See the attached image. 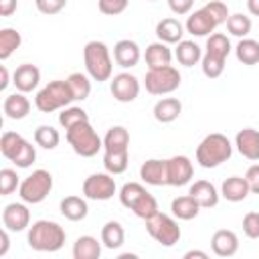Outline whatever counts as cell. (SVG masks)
I'll use <instances>...</instances> for the list:
<instances>
[{"instance_id": "obj_1", "label": "cell", "mask_w": 259, "mask_h": 259, "mask_svg": "<svg viewBox=\"0 0 259 259\" xmlns=\"http://www.w3.org/2000/svg\"><path fill=\"white\" fill-rule=\"evenodd\" d=\"M26 241H28V247L32 251L55 253V251H59L65 245L67 233H65V229L59 223L40 219V221H34L28 227V239Z\"/></svg>"}, {"instance_id": "obj_2", "label": "cell", "mask_w": 259, "mask_h": 259, "mask_svg": "<svg viewBox=\"0 0 259 259\" xmlns=\"http://www.w3.org/2000/svg\"><path fill=\"white\" fill-rule=\"evenodd\" d=\"M231 154H233L231 140L219 132L204 136L202 142L196 146V162L206 170L221 166L223 162H227L231 158Z\"/></svg>"}, {"instance_id": "obj_3", "label": "cell", "mask_w": 259, "mask_h": 259, "mask_svg": "<svg viewBox=\"0 0 259 259\" xmlns=\"http://www.w3.org/2000/svg\"><path fill=\"white\" fill-rule=\"evenodd\" d=\"M83 63H85V71L87 75L97 81H109L111 73H113V61L109 55V49L105 42L101 40H89L83 49Z\"/></svg>"}, {"instance_id": "obj_4", "label": "cell", "mask_w": 259, "mask_h": 259, "mask_svg": "<svg viewBox=\"0 0 259 259\" xmlns=\"http://www.w3.org/2000/svg\"><path fill=\"white\" fill-rule=\"evenodd\" d=\"M119 202L144 221L158 212V200L140 182H125L119 190Z\"/></svg>"}, {"instance_id": "obj_5", "label": "cell", "mask_w": 259, "mask_h": 259, "mask_svg": "<svg viewBox=\"0 0 259 259\" xmlns=\"http://www.w3.org/2000/svg\"><path fill=\"white\" fill-rule=\"evenodd\" d=\"M75 101L73 89L69 85V81L65 79H55L51 83H47L34 97V105L38 111L42 113H53L57 109H63L67 105H71Z\"/></svg>"}, {"instance_id": "obj_6", "label": "cell", "mask_w": 259, "mask_h": 259, "mask_svg": "<svg viewBox=\"0 0 259 259\" xmlns=\"http://www.w3.org/2000/svg\"><path fill=\"white\" fill-rule=\"evenodd\" d=\"M0 152L6 160H10L16 168H30L36 160L34 146L24 140L18 132H4L0 138Z\"/></svg>"}, {"instance_id": "obj_7", "label": "cell", "mask_w": 259, "mask_h": 259, "mask_svg": "<svg viewBox=\"0 0 259 259\" xmlns=\"http://www.w3.org/2000/svg\"><path fill=\"white\" fill-rule=\"evenodd\" d=\"M65 138L73 148V152L81 158H93L103 148V140L97 136V132L89 121H83L65 130Z\"/></svg>"}, {"instance_id": "obj_8", "label": "cell", "mask_w": 259, "mask_h": 259, "mask_svg": "<svg viewBox=\"0 0 259 259\" xmlns=\"http://www.w3.org/2000/svg\"><path fill=\"white\" fill-rule=\"evenodd\" d=\"M51 190H53V174L49 170L38 168L20 182L18 196L26 204H40L51 194Z\"/></svg>"}, {"instance_id": "obj_9", "label": "cell", "mask_w": 259, "mask_h": 259, "mask_svg": "<svg viewBox=\"0 0 259 259\" xmlns=\"http://www.w3.org/2000/svg\"><path fill=\"white\" fill-rule=\"evenodd\" d=\"M146 231L162 247H174L182 237L178 223L170 214H164L160 210L156 214H152L150 219H146Z\"/></svg>"}, {"instance_id": "obj_10", "label": "cell", "mask_w": 259, "mask_h": 259, "mask_svg": "<svg viewBox=\"0 0 259 259\" xmlns=\"http://www.w3.org/2000/svg\"><path fill=\"white\" fill-rule=\"evenodd\" d=\"M180 83H182V77H180L178 69L172 65L148 69V73L144 77V87L152 95H168V93L176 91L180 87Z\"/></svg>"}, {"instance_id": "obj_11", "label": "cell", "mask_w": 259, "mask_h": 259, "mask_svg": "<svg viewBox=\"0 0 259 259\" xmlns=\"http://www.w3.org/2000/svg\"><path fill=\"white\" fill-rule=\"evenodd\" d=\"M115 190V178L109 172H95L83 180V194L89 200H109L113 198Z\"/></svg>"}, {"instance_id": "obj_12", "label": "cell", "mask_w": 259, "mask_h": 259, "mask_svg": "<svg viewBox=\"0 0 259 259\" xmlns=\"http://www.w3.org/2000/svg\"><path fill=\"white\" fill-rule=\"evenodd\" d=\"M109 91L115 101L119 103H132L140 95V81L132 73H117L111 79Z\"/></svg>"}, {"instance_id": "obj_13", "label": "cell", "mask_w": 259, "mask_h": 259, "mask_svg": "<svg viewBox=\"0 0 259 259\" xmlns=\"http://www.w3.org/2000/svg\"><path fill=\"white\" fill-rule=\"evenodd\" d=\"M194 166L188 156H172L166 160V176L170 186H184L192 180Z\"/></svg>"}, {"instance_id": "obj_14", "label": "cell", "mask_w": 259, "mask_h": 259, "mask_svg": "<svg viewBox=\"0 0 259 259\" xmlns=\"http://www.w3.org/2000/svg\"><path fill=\"white\" fill-rule=\"evenodd\" d=\"M2 225L12 231V233H20L24 229L30 227V210L26 206V202H10L4 206L2 210Z\"/></svg>"}, {"instance_id": "obj_15", "label": "cell", "mask_w": 259, "mask_h": 259, "mask_svg": "<svg viewBox=\"0 0 259 259\" xmlns=\"http://www.w3.org/2000/svg\"><path fill=\"white\" fill-rule=\"evenodd\" d=\"M217 26H219L217 20L210 16V12H208L204 6L198 8V10H194V12L186 18V24H184L186 32L192 34V36H208V34L214 32Z\"/></svg>"}, {"instance_id": "obj_16", "label": "cell", "mask_w": 259, "mask_h": 259, "mask_svg": "<svg viewBox=\"0 0 259 259\" xmlns=\"http://www.w3.org/2000/svg\"><path fill=\"white\" fill-rule=\"evenodd\" d=\"M235 148L239 154L251 162L259 160V130L255 127H243L235 136Z\"/></svg>"}, {"instance_id": "obj_17", "label": "cell", "mask_w": 259, "mask_h": 259, "mask_svg": "<svg viewBox=\"0 0 259 259\" xmlns=\"http://www.w3.org/2000/svg\"><path fill=\"white\" fill-rule=\"evenodd\" d=\"M12 83H14L16 91L30 93L40 83V69L32 63H22L20 67H16V71L12 75Z\"/></svg>"}, {"instance_id": "obj_18", "label": "cell", "mask_w": 259, "mask_h": 259, "mask_svg": "<svg viewBox=\"0 0 259 259\" xmlns=\"http://www.w3.org/2000/svg\"><path fill=\"white\" fill-rule=\"evenodd\" d=\"M140 57H142V53H140L138 42H134L130 38H121L113 45V61L123 69L136 67L140 63Z\"/></svg>"}, {"instance_id": "obj_19", "label": "cell", "mask_w": 259, "mask_h": 259, "mask_svg": "<svg viewBox=\"0 0 259 259\" xmlns=\"http://www.w3.org/2000/svg\"><path fill=\"white\" fill-rule=\"evenodd\" d=\"M188 194L200 204V208H212V206L219 204V198H221V192L208 180H196V182H192L190 188H188Z\"/></svg>"}, {"instance_id": "obj_20", "label": "cell", "mask_w": 259, "mask_h": 259, "mask_svg": "<svg viewBox=\"0 0 259 259\" xmlns=\"http://www.w3.org/2000/svg\"><path fill=\"white\" fill-rule=\"evenodd\" d=\"M210 247L217 257H233L239 251V237L229 229H219L210 239Z\"/></svg>"}, {"instance_id": "obj_21", "label": "cell", "mask_w": 259, "mask_h": 259, "mask_svg": "<svg viewBox=\"0 0 259 259\" xmlns=\"http://www.w3.org/2000/svg\"><path fill=\"white\" fill-rule=\"evenodd\" d=\"M249 194H251V188L245 176H229L221 184V196L229 202H241Z\"/></svg>"}, {"instance_id": "obj_22", "label": "cell", "mask_w": 259, "mask_h": 259, "mask_svg": "<svg viewBox=\"0 0 259 259\" xmlns=\"http://www.w3.org/2000/svg\"><path fill=\"white\" fill-rule=\"evenodd\" d=\"M140 178L150 184V186H164L168 184V176H166V160H146L140 166Z\"/></svg>"}, {"instance_id": "obj_23", "label": "cell", "mask_w": 259, "mask_h": 259, "mask_svg": "<svg viewBox=\"0 0 259 259\" xmlns=\"http://www.w3.org/2000/svg\"><path fill=\"white\" fill-rule=\"evenodd\" d=\"M2 109H4V115L8 119L18 121V119H24L30 113V101L22 91H16V93H10V95L4 97Z\"/></svg>"}, {"instance_id": "obj_24", "label": "cell", "mask_w": 259, "mask_h": 259, "mask_svg": "<svg viewBox=\"0 0 259 259\" xmlns=\"http://www.w3.org/2000/svg\"><path fill=\"white\" fill-rule=\"evenodd\" d=\"M184 30L186 28L178 18H162L156 24V36L166 45H178L184 36Z\"/></svg>"}, {"instance_id": "obj_25", "label": "cell", "mask_w": 259, "mask_h": 259, "mask_svg": "<svg viewBox=\"0 0 259 259\" xmlns=\"http://www.w3.org/2000/svg\"><path fill=\"white\" fill-rule=\"evenodd\" d=\"M144 59H146V65L148 69H158V67H166L172 63V51L166 42L162 40H156L152 45L146 47V53H144Z\"/></svg>"}, {"instance_id": "obj_26", "label": "cell", "mask_w": 259, "mask_h": 259, "mask_svg": "<svg viewBox=\"0 0 259 259\" xmlns=\"http://www.w3.org/2000/svg\"><path fill=\"white\" fill-rule=\"evenodd\" d=\"M182 113V103L176 97H162L154 105V119L160 123H172Z\"/></svg>"}, {"instance_id": "obj_27", "label": "cell", "mask_w": 259, "mask_h": 259, "mask_svg": "<svg viewBox=\"0 0 259 259\" xmlns=\"http://www.w3.org/2000/svg\"><path fill=\"white\" fill-rule=\"evenodd\" d=\"M61 214H63L67 221H73V223L83 221V219L89 214L87 200L81 198V196H75V194L65 196V198L61 200Z\"/></svg>"}, {"instance_id": "obj_28", "label": "cell", "mask_w": 259, "mask_h": 259, "mask_svg": "<svg viewBox=\"0 0 259 259\" xmlns=\"http://www.w3.org/2000/svg\"><path fill=\"white\" fill-rule=\"evenodd\" d=\"M101 245L91 235H81L73 243V257L75 259H99L101 257Z\"/></svg>"}, {"instance_id": "obj_29", "label": "cell", "mask_w": 259, "mask_h": 259, "mask_svg": "<svg viewBox=\"0 0 259 259\" xmlns=\"http://www.w3.org/2000/svg\"><path fill=\"white\" fill-rule=\"evenodd\" d=\"M170 210L176 219L180 221H192L198 217L200 212V204L190 196V194H184V196H176L170 204Z\"/></svg>"}, {"instance_id": "obj_30", "label": "cell", "mask_w": 259, "mask_h": 259, "mask_svg": "<svg viewBox=\"0 0 259 259\" xmlns=\"http://www.w3.org/2000/svg\"><path fill=\"white\" fill-rule=\"evenodd\" d=\"M130 150V132L123 125H113L103 136V152Z\"/></svg>"}, {"instance_id": "obj_31", "label": "cell", "mask_w": 259, "mask_h": 259, "mask_svg": "<svg viewBox=\"0 0 259 259\" xmlns=\"http://www.w3.org/2000/svg\"><path fill=\"white\" fill-rule=\"evenodd\" d=\"M174 57L184 67H194L198 61H202V49L194 40H180L176 45Z\"/></svg>"}, {"instance_id": "obj_32", "label": "cell", "mask_w": 259, "mask_h": 259, "mask_svg": "<svg viewBox=\"0 0 259 259\" xmlns=\"http://www.w3.org/2000/svg\"><path fill=\"white\" fill-rule=\"evenodd\" d=\"M101 243L107 249H119L125 243V231L119 221H107L101 227Z\"/></svg>"}, {"instance_id": "obj_33", "label": "cell", "mask_w": 259, "mask_h": 259, "mask_svg": "<svg viewBox=\"0 0 259 259\" xmlns=\"http://www.w3.org/2000/svg\"><path fill=\"white\" fill-rule=\"evenodd\" d=\"M130 166V150H117V152H103V168L105 172L117 176L123 174Z\"/></svg>"}, {"instance_id": "obj_34", "label": "cell", "mask_w": 259, "mask_h": 259, "mask_svg": "<svg viewBox=\"0 0 259 259\" xmlns=\"http://www.w3.org/2000/svg\"><path fill=\"white\" fill-rule=\"evenodd\" d=\"M204 49H206L204 55H210V57H217L221 61H227V57L231 53V40L223 32H212V34H208Z\"/></svg>"}, {"instance_id": "obj_35", "label": "cell", "mask_w": 259, "mask_h": 259, "mask_svg": "<svg viewBox=\"0 0 259 259\" xmlns=\"http://www.w3.org/2000/svg\"><path fill=\"white\" fill-rule=\"evenodd\" d=\"M235 55H237V61L243 63V65H257L259 63V40H253V38H241L235 47Z\"/></svg>"}, {"instance_id": "obj_36", "label": "cell", "mask_w": 259, "mask_h": 259, "mask_svg": "<svg viewBox=\"0 0 259 259\" xmlns=\"http://www.w3.org/2000/svg\"><path fill=\"white\" fill-rule=\"evenodd\" d=\"M22 36L16 28H2L0 30V59L6 61L16 49H20Z\"/></svg>"}, {"instance_id": "obj_37", "label": "cell", "mask_w": 259, "mask_h": 259, "mask_svg": "<svg viewBox=\"0 0 259 259\" xmlns=\"http://www.w3.org/2000/svg\"><path fill=\"white\" fill-rule=\"evenodd\" d=\"M225 24H227L229 34H233V36H237V38H245V36H249L251 28H253L251 16H247V14H243V12L231 14V16L227 18Z\"/></svg>"}, {"instance_id": "obj_38", "label": "cell", "mask_w": 259, "mask_h": 259, "mask_svg": "<svg viewBox=\"0 0 259 259\" xmlns=\"http://www.w3.org/2000/svg\"><path fill=\"white\" fill-rule=\"evenodd\" d=\"M61 142V134L59 130H55L53 125H38L34 130V144L45 148V150H55Z\"/></svg>"}, {"instance_id": "obj_39", "label": "cell", "mask_w": 259, "mask_h": 259, "mask_svg": "<svg viewBox=\"0 0 259 259\" xmlns=\"http://www.w3.org/2000/svg\"><path fill=\"white\" fill-rule=\"evenodd\" d=\"M83 121H89V115H87V111H85L83 107L67 105V107H63L61 113H59V123H61V127H65V130H69V127H73V125H77V123H83Z\"/></svg>"}, {"instance_id": "obj_40", "label": "cell", "mask_w": 259, "mask_h": 259, "mask_svg": "<svg viewBox=\"0 0 259 259\" xmlns=\"http://www.w3.org/2000/svg\"><path fill=\"white\" fill-rule=\"evenodd\" d=\"M67 81H69V85H71V89H73L75 99L83 101V99L89 97V93H91V81H89L87 75H83V73H71V75L67 77Z\"/></svg>"}, {"instance_id": "obj_41", "label": "cell", "mask_w": 259, "mask_h": 259, "mask_svg": "<svg viewBox=\"0 0 259 259\" xmlns=\"http://www.w3.org/2000/svg\"><path fill=\"white\" fill-rule=\"evenodd\" d=\"M18 186H20V180H18L16 170H12V168H2V170H0V196L12 194Z\"/></svg>"}, {"instance_id": "obj_42", "label": "cell", "mask_w": 259, "mask_h": 259, "mask_svg": "<svg viewBox=\"0 0 259 259\" xmlns=\"http://www.w3.org/2000/svg\"><path fill=\"white\" fill-rule=\"evenodd\" d=\"M130 0H97V8L101 14L107 16H117L127 8Z\"/></svg>"}, {"instance_id": "obj_43", "label": "cell", "mask_w": 259, "mask_h": 259, "mask_svg": "<svg viewBox=\"0 0 259 259\" xmlns=\"http://www.w3.org/2000/svg\"><path fill=\"white\" fill-rule=\"evenodd\" d=\"M204 8L210 12V16L217 20V24H225V22H227V18L231 16V14H229L227 4H225V2H221V0H210V2H206V4H204Z\"/></svg>"}, {"instance_id": "obj_44", "label": "cell", "mask_w": 259, "mask_h": 259, "mask_svg": "<svg viewBox=\"0 0 259 259\" xmlns=\"http://www.w3.org/2000/svg\"><path fill=\"white\" fill-rule=\"evenodd\" d=\"M243 233L249 239H259V212L251 210L243 217Z\"/></svg>"}, {"instance_id": "obj_45", "label": "cell", "mask_w": 259, "mask_h": 259, "mask_svg": "<svg viewBox=\"0 0 259 259\" xmlns=\"http://www.w3.org/2000/svg\"><path fill=\"white\" fill-rule=\"evenodd\" d=\"M34 4L38 12L53 16V14H59L67 6V0H34Z\"/></svg>"}, {"instance_id": "obj_46", "label": "cell", "mask_w": 259, "mask_h": 259, "mask_svg": "<svg viewBox=\"0 0 259 259\" xmlns=\"http://www.w3.org/2000/svg\"><path fill=\"white\" fill-rule=\"evenodd\" d=\"M192 6H194V0H168V8L178 16L188 14L192 10Z\"/></svg>"}, {"instance_id": "obj_47", "label": "cell", "mask_w": 259, "mask_h": 259, "mask_svg": "<svg viewBox=\"0 0 259 259\" xmlns=\"http://www.w3.org/2000/svg\"><path fill=\"white\" fill-rule=\"evenodd\" d=\"M245 178H247V182H249L251 192H253V194H259V164H253V166L247 170Z\"/></svg>"}, {"instance_id": "obj_48", "label": "cell", "mask_w": 259, "mask_h": 259, "mask_svg": "<svg viewBox=\"0 0 259 259\" xmlns=\"http://www.w3.org/2000/svg\"><path fill=\"white\" fill-rule=\"evenodd\" d=\"M18 8V0H0V16H10Z\"/></svg>"}, {"instance_id": "obj_49", "label": "cell", "mask_w": 259, "mask_h": 259, "mask_svg": "<svg viewBox=\"0 0 259 259\" xmlns=\"http://www.w3.org/2000/svg\"><path fill=\"white\" fill-rule=\"evenodd\" d=\"M0 257H4L6 253H8V247H10V237H8V229L4 227L2 231H0Z\"/></svg>"}, {"instance_id": "obj_50", "label": "cell", "mask_w": 259, "mask_h": 259, "mask_svg": "<svg viewBox=\"0 0 259 259\" xmlns=\"http://www.w3.org/2000/svg\"><path fill=\"white\" fill-rule=\"evenodd\" d=\"M8 83H10V77H8V69L2 65V67H0V89L4 91V89L8 87Z\"/></svg>"}, {"instance_id": "obj_51", "label": "cell", "mask_w": 259, "mask_h": 259, "mask_svg": "<svg viewBox=\"0 0 259 259\" xmlns=\"http://www.w3.org/2000/svg\"><path fill=\"white\" fill-rule=\"evenodd\" d=\"M194 257H198V259H208V253L198 251V249H192V251H186V253H184V259H194Z\"/></svg>"}, {"instance_id": "obj_52", "label": "cell", "mask_w": 259, "mask_h": 259, "mask_svg": "<svg viewBox=\"0 0 259 259\" xmlns=\"http://www.w3.org/2000/svg\"><path fill=\"white\" fill-rule=\"evenodd\" d=\"M247 10L253 16H259V0H247Z\"/></svg>"}, {"instance_id": "obj_53", "label": "cell", "mask_w": 259, "mask_h": 259, "mask_svg": "<svg viewBox=\"0 0 259 259\" xmlns=\"http://www.w3.org/2000/svg\"><path fill=\"white\" fill-rule=\"evenodd\" d=\"M148 2H156V0H148Z\"/></svg>"}]
</instances>
